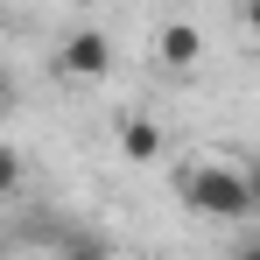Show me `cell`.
Masks as SVG:
<instances>
[{
  "instance_id": "cell-8",
  "label": "cell",
  "mask_w": 260,
  "mask_h": 260,
  "mask_svg": "<svg viewBox=\"0 0 260 260\" xmlns=\"http://www.w3.org/2000/svg\"><path fill=\"white\" fill-rule=\"evenodd\" d=\"M246 28H253V36H260V0H253V7H246Z\"/></svg>"
},
{
  "instance_id": "cell-7",
  "label": "cell",
  "mask_w": 260,
  "mask_h": 260,
  "mask_svg": "<svg viewBox=\"0 0 260 260\" xmlns=\"http://www.w3.org/2000/svg\"><path fill=\"white\" fill-rule=\"evenodd\" d=\"M239 176H246V197H253V218H260V162H246Z\"/></svg>"
},
{
  "instance_id": "cell-9",
  "label": "cell",
  "mask_w": 260,
  "mask_h": 260,
  "mask_svg": "<svg viewBox=\"0 0 260 260\" xmlns=\"http://www.w3.org/2000/svg\"><path fill=\"white\" fill-rule=\"evenodd\" d=\"M239 260H260V239H253V246H239Z\"/></svg>"
},
{
  "instance_id": "cell-5",
  "label": "cell",
  "mask_w": 260,
  "mask_h": 260,
  "mask_svg": "<svg viewBox=\"0 0 260 260\" xmlns=\"http://www.w3.org/2000/svg\"><path fill=\"white\" fill-rule=\"evenodd\" d=\"M56 253H63V260H113L91 225H63V232H56Z\"/></svg>"
},
{
  "instance_id": "cell-3",
  "label": "cell",
  "mask_w": 260,
  "mask_h": 260,
  "mask_svg": "<svg viewBox=\"0 0 260 260\" xmlns=\"http://www.w3.org/2000/svg\"><path fill=\"white\" fill-rule=\"evenodd\" d=\"M155 56H162L169 71H190V63L204 56V36H197L190 21H162V28H155Z\"/></svg>"
},
{
  "instance_id": "cell-4",
  "label": "cell",
  "mask_w": 260,
  "mask_h": 260,
  "mask_svg": "<svg viewBox=\"0 0 260 260\" xmlns=\"http://www.w3.org/2000/svg\"><path fill=\"white\" fill-rule=\"evenodd\" d=\"M120 155H127V162H155V155H162V127H155L148 113H127V120H120Z\"/></svg>"
},
{
  "instance_id": "cell-2",
  "label": "cell",
  "mask_w": 260,
  "mask_h": 260,
  "mask_svg": "<svg viewBox=\"0 0 260 260\" xmlns=\"http://www.w3.org/2000/svg\"><path fill=\"white\" fill-rule=\"evenodd\" d=\"M56 71H63V78H106V71H113V43H106V28H71L63 49H56Z\"/></svg>"
},
{
  "instance_id": "cell-10",
  "label": "cell",
  "mask_w": 260,
  "mask_h": 260,
  "mask_svg": "<svg viewBox=\"0 0 260 260\" xmlns=\"http://www.w3.org/2000/svg\"><path fill=\"white\" fill-rule=\"evenodd\" d=\"M0 113H7V85H0Z\"/></svg>"
},
{
  "instance_id": "cell-6",
  "label": "cell",
  "mask_w": 260,
  "mask_h": 260,
  "mask_svg": "<svg viewBox=\"0 0 260 260\" xmlns=\"http://www.w3.org/2000/svg\"><path fill=\"white\" fill-rule=\"evenodd\" d=\"M7 190H21V155L0 141V197H7Z\"/></svg>"
},
{
  "instance_id": "cell-1",
  "label": "cell",
  "mask_w": 260,
  "mask_h": 260,
  "mask_svg": "<svg viewBox=\"0 0 260 260\" xmlns=\"http://www.w3.org/2000/svg\"><path fill=\"white\" fill-rule=\"evenodd\" d=\"M183 197H190V211H204V218H225V225L253 218L246 176L232 169V162H190V169H183Z\"/></svg>"
}]
</instances>
